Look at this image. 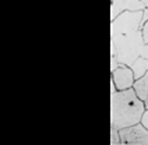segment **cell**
Returning a JSON list of instances; mask_svg holds the SVG:
<instances>
[{
	"label": "cell",
	"mask_w": 148,
	"mask_h": 145,
	"mask_svg": "<svg viewBox=\"0 0 148 145\" xmlns=\"http://www.w3.org/2000/svg\"><path fill=\"white\" fill-rule=\"evenodd\" d=\"M145 105L134 89L116 91L110 81V129L122 130L141 123Z\"/></svg>",
	"instance_id": "cell-1"
},
{
	"label": "cell",
	"mask_w": 148,
	"mask_h": 145,
	"mask_svg": "<svg viewBox=\"0 0 148 145\" xmlns=\"http://www.w3.org/2000/svg\"><path fill=\"white\" fill-rule=\"evenodd\" d=\"M144 45L141 31L110 36V56L115 57L120 64L130 67L138 57H141Z\"/></svg>",
	"instance_id": "cell-2"
},
{
	"label": "cell",
	"mask_w": 148,
	"mask_h": 145,
	"mask_svg": "<svg viewBox=\"0 0 148 145\" xmlns=\"http://www.w3.org/2000/svg\"><path fill=\"white\" fill-rule=\"evenodd\" d=\"M141 20L143 11H124L119 17H116L113 21H110V36L141 31Z\"/></svg>",
	"instance_id": "cell-3"
},
{
	"label": "cell",
	"mask_w": 148,
	"mask_h": 145,
	"mask_svg": "<svg viewBox=\"0 0 148 145\" xmlns=\"http://www.w3.org/2000/svg\"><path fill=\"white\" fill-rule=\"evenodd\" d=\"M122 145H148V129L141 123L119 130Z\"/></svg>",
	"instance_id": "cell-4"
},
{
	"label": "cell",
	"mask_w": 148,
	"mask_h": 145,
	"mask_svg": "<svg viewBox=\"0 0 148 145\" xmlns=\"http://www.w3.org/2000/svg\"><path fill=\"white\" fill-rule=\"evenodd\" d=\"M112 82L115 84L116 91H127L132 89L136 78H134V72L130 67L120 64L115 71H112Z\"/></svg>",
	"instance_id": "cell-5"
},
{
	"label": "cell",
	"mask_w": 148,
	"mask_h": 145,
	"mask_svg": "<svg viewBox=\"0 0 148 145\" xmlns=\"http://www.w3.org/2000/svg\"><path fill=\"white\" fill-rule=\"evenodd\" d=\"M145 6L140 0H110V21L124 11H144Z\"/></svg>",
	"instance_id": "cell-6"
},
{
	"label": "cell",
	"mask_w": 148,
	"mask_h": 145,
	"mask_svg": "<svg viewBox=\"0 0 148 145\" xmlns=\"http://www.w3.org/2000/svg\"><path fill=\"white\" fill-rule=\"evenodd\" d=\"M133 89L136 91L137 96L140 98L143 102L148 101V72L140 78V80H136L134 85H133Z\"/></svg>",
	"instance_id": "cell-7"
},
{
	"label": "cell",
	"mask_w": 148,
	"mask_h": 145,
	"mask_svg": "<svg viewBox=\"0 0 148 145\" xmlns=\"http://www.w3.org/2000/svg\"><path fill=\"white\" fill-rule=\"evenodd\" d=\"M130 68H132L133 72H134V78H136V80H140V78H143L148 72V60L144 59V57H138V59L130 66Z\"/></svg>",
	"instance_id": "cell-8"
},
{
	"label": "cell",
	"mask_w": 148,
	"mask_h": 145,
	"mask_svg": "<svg viewBox=\"0 0 148 145\" xmlns=\"http://www.w3.org/2000/svg\"><path fill=\"white\" fill-rule=\"evenodd\" d=\"M110 145H122L120 141V135H119V130L110 129Z\"/></svg>",
	"instance_id": "cell-9"
},
{
	"label": "cell",
	"mask_w": 148,
	"mask_h": 145,
	"mask_svg": "<svg viewBox=\"0 0 148 145\" xmlns=\"http://www.w3.org/2000/svg\"><path fill=\"white\" fill-rule=\"evenodd\" d=\"M143 32V38H144V43H148V23H145V25L141 28Z\"/></svg>",
	"instance_id": "cell-10"
},
{
	"label": "cell",
	"mask_w": 148,
	"mask_h": 145,
	"mask_svg": "<svg viewBox=\"0 0 148 145\" xmlns=\"http://www.w3.org/2000/svg\"><path fill=\"white\" fill-rule=\"evenodd\" d=\"M119 66H120V63H119L113 56H110V71H115Z\"/></svg>",
	"instance_id": "cell-11"
},
{
	"label": "cell",
	"mask_w": 148,
	"mask_h": 145,
	"mask_svg": "<svg viewBox=\"0 0 148 145\" xmlns=\"http://www.w3.org/2000/svg\"><path fill=\"white\" fill-rule=\"evenodd\" d=\"M145 23H148V8H145L143 11V20H141V24H140V29L145 25Z\"/></svg>",
	"instance_id": "cell-12"
},
{
	"label": "cell",
	"mask_w": 148,
	"mask_h": 145,
	"mask_svg": "<svg viewBox=\"0 0 148 145\" xmlns=\"http://www.w3.org/2000/svg\"><path fill=\"white\" fill-rule=\"evenodd\" d=\"M141 124H143L145 129H148V110H145V113H144V116H143V119H141Z\"/></svg>",
	"instance_id": "cell-13"
},
{
	"label": "cell",
	"mask_w": 148,
	"mask_h": 145,
	"mask_svg": "<svg viewBox=\"0 0 148 145\" xmlns=\"http://www.w3.org/2000/svg\"><path fill=\"white\" fill-rule=\"evenodd\" d=\"M141 57H144V59H147V60H148V43H145V45H144L143 52H141Z\"/></svg>",
	"instance_id": "cell-14"
},
{
	"label": "cell",
	"mask_w": 148,
	"mask_h": 145,
	"mask_svg": "<svg viewBox=\"0 0 148 145\" xmlns=\"http://www.w3.org/2000/svg\"><path fill=\"white\" fill-rule=\"evenodd\" d=\"M140 1L144 4V6H145V8H148V0H140Z\"/></svg>",
	"instance_id": "cell-15"
}]
</instances>
